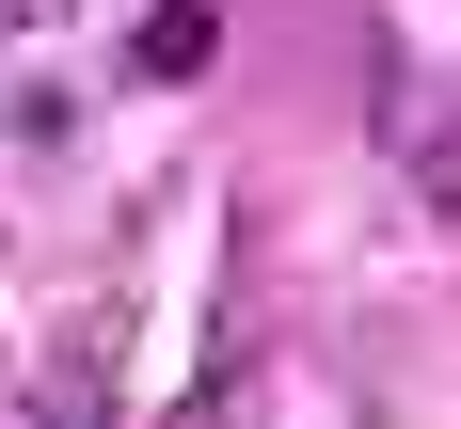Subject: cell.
Masks as SVG:
<instances>
[{"label":"cell","mask_w":461,"mask_h":429,"mask_svg":"<svg viewBox=\"0 0 461 429\" xmlns=\"http://www.w3.org/2000/svg\"><path fill=\"white\" fill-rule=\"evenodd\" d=\"M239 414H255V398H239V366H207V398H191L176 429H239Z\"/></svg>","instance_id":"4"},{"label":"cell","mask_w":461,"mask_h":429,"mask_svg":"<svg viewBox=\"0 0 461 429\" xmlns=\"http://www.w3.org/2000/svg\"><path fill=\"white\" fill-rule=\"evenodd\" d=\"M32 414H48V429H112V398H95V366H48V381H32Z\"/></svg>","instance_id":"3"},{"label":"cell","mask_w":461,"mask_h":429,"mask_svg":"<svg viewBox=\"0 0 461 429\" xmlns=\"http://www.w3.org/2000/svg\"><path fill=\"white\" fill-rule=\"evenodd\" d=\"M207 48H223V16H207V0H159V16L128 32V64H143V80H191Z\"/></svg>","instance_id":"1"},{"label":"cell","mask_w":461,"mask_h":429,"mask_svg":"<svg viewBox=\"0 0 461 429\" xmlns=\"http://www.w3.org/2000/svg\"><path fill=\"white\" fill-rule=\"evenodd\" d=\"M16 16H48V0H0V32H16Z\"/></svg>","instance_id":"5"},{"label":"cell","mask_w":461,"mask_h":429,"mask_svg":"<svg viewBox=\"0 0 461 429\" xmlns=\"http://www.w3.org/2000/svg\"><path fill=\"white\" fill-rule=\"evenodd\" d=\"M0 128H16V143H48V159H64V143H80V95H64V80H32V95H16V112H0Z\"/></svg>","instance_id":"2"}]
</instances>
